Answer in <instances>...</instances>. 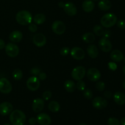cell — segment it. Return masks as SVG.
Instances as JSON below:
<instances>
[{"label":"cell","instance_id":"cell-34","mask_svg":"<svg viewBox=\"0 0 125 125\" xmlns=\"http://www.w3.org/2000/svg\"><path fill=\"white\" fill-rule=\"evenodd\" d=\"M51 96H52V93L50 90L45 91L42 94L43 99V100H45V101H48V100H50L51 98Z\"/></svg>","mask_w":125,"mask_h":125},{"label":"cell","instance_id":"cell-13","mask_svg":"<svg viewBox=\"0 0 125 125\" xmlns=\"http://www.w3.org/2000/svg\"><path fill=\"white\" fill-rule=\"evenodd\" d=\"M70 54L76 60H82L85 57V54L84 50L79 47H74L70 51Z\"/></svg>","mask_w":125,"mask_h":125},{"label":"cell","instance_id":"cell-45","mask_svg":"<svg viewBox=\"0 0 125 125\" xmlns=\"http://www.w3.org/2000/svg\"><path fill=\"white\" fill-rule=\"evenodd\" d=\"M120 123L121 125H125V117H123L121 119Z\"/></svg>","mask_w":125,"mask_h":125},{"label":"cell","instance_id":"cell-46","mask_svg":"<svg viewBox=\"0 0 125 125\" xmlns=\"http://www.w3.org/2000/svg\"><path fill=\"white\" fill-rule=\"evenodd\" d=\"M63 6H64V3L62 2H61L59 3V6L60 7H63Z\"/></svg>","mask_w":125,"mask_h":125},{"label":"cell","instance_id":"cell-48","mask_svg":"<svg viewBox=\"0 0 125 125\" xmlns=\"http://www.w3.org/2000/svg\"><path fill=\"white\" fill-rule=\"evenodd\" d=\"M123 73L125 74V65L123 66Z\"/></svg>","mask_w":125,"mask_h":125},{"label":"cell","instance_id":"cell-18","mask_svg":"<svg viewBox=\"0 0 125 125\" xmlns=\"http://www.w3.org/2000/svg\"><path fill=\"white\" fill-rule=\"evenodd\" d=\"M110 57L115 62H119L123 61L124 58V55L123 52L118 50H115L111 52Z\"/></svg>","mask_w":125,"mask_h":125},{"label":"cell","instance_id":"cell-42","mask_svg":"<svg viewBox=\"0 0 125 125\" xmlns=\"http://www.w3.org/2000/svg\"><path fill=\"white\" fill-rule=\"evenodd\" d=\"M28 122L31 125H34L37 123V118L35 117H31L28 120Z\"/></svg>","mask_w":125,"mask_h":125},{"label":"cell","instance_id":"cell-12","mask_svg":"<svg viewBox=\"0 0 125 125\" xmlns=\"http://www.w3.org/2000/svg\"><path fill=\"white\" fill-rule=\"evenodd\" d=\"M33 43L37 47H42L46 44V38L42 33H37L34 35L32 39Z\"/></svg>","mask_w":125,"mask_h":125},{"label":"cell","instance_id":"cell-43","mask_svg":"<svg viewBox=\"0 0 125 125\" xmlns=\"http://www.w3.org/2000/svg\"><path fill=\"white\" fill-rule=\"evenodd\" d=\"M104 95L105 97L107 98H110L112 96V93L110 91H109V90H107V91L104 92Z\"/></svg>","mask_w":125,"mask_h":125},{"label":"cell","instance_id":"cell-17","mask_svg":"<svg viewBox=\"0 0 125 125\" xmlns=\"http://www.w3.org/2000/svg\"><path fill=\"white\" fill-rule=\"evenodd\" d=\"M36 118L37 122L40 125H50L51 123V117L46 114H39Z\"/></svg>","mask_w":125,"mask_h":125},{"label":"cell","instance_id":"cell-19","mask_svg":"<svg viewBox=\"0 0 125 125\" xmlns=\"http://www.w3.org/2000/svg\"><path fill=\"white\" fill-rule=\"evenodd\" d=\"M9 38L12 42L18 43L23 39V34L19 31H14L9 34Z\"/></svg>","mask_w":125,"mask_h":125},{"label":"cell","instance_id":"cell-47","mask_svg":"<svg viewBox=\"0 0 125 125\" xmlns=\"http://www.w3.org/2000/svg\"><path fill=\"white\" fill-rule=\"evenodd\" d=\"M122 86H123V87L125 89V80L123 81V84H122Z\"/></svg>","mask_w":125,"mask_h":125},{"label":"cell","instance_id":"cell-51","mask_svg":"<svg viewBox=\"0 0 125 125\" xmlns=\"http://www.w3.org/2000/svg\"><path fill=\"white\" fill-rule=\"evenodd\" d=\"M123 61H124V62L125 63V57H124V58H123Z\"/></svg>","mask_w":125,"mask_h":125},{"label":"cell","instance_id":"cell-41","mask_svg":"<svg viewBox=\"0 0 125 125\" xmlns=\"http://www.w3.org/2000/svg\"><path fill=\"white\" fill-rule=\"evenodd\" d=\"M111 31L109 30H106L104 31L103 34V37L106 38V39H108V38H109L110 37H111Z\"/></svg>","mask_w":125,"mask_h":125},{"label":"cell","instance_id":"cell-50","mask_svg":"<svg viewBox=\"0 0 125 125\" xmlns=\"http://www.w3.org/2000/svg\"><path fill=\"white\" fill-rule=\"evenodd\" d=\"M10 125L9 124V123H6V124H5V125Z\"/></svg>","mask_w":125,"mask_h":125},{"label":"cell","instance_id":"cell-30","mask_svg":"<svg viewBox=\"0 0 125 125\" xmlns=\"http://www.w3.org/2000/svg\"><path fill=\"white\" fill-rule=\"evenodd\" d=\"M83 95H84L85 98L87 99V100H91L93 98L92 91L89 89H85L83 91Z\"/></svg>","mask_w":125,"mask_h":125},{"label":"cell","instance_id":"cell-22","mask_svg":"<svg viewBox=\"0 0 125 125\" xmlns=\"http://www.w3.org/2000/svg\"><path fill=\"white\" fill-rule=\"evenodd\" d=\"M114 100L118 105L125 104V95L121 92H117L114 95Z\"/></svg>","mask_w":125,"mask_h":125},{"label":"cell","instance_id":"cell-8","mask_svg":"<svg viewBox=\"0 0 125 125\" xmlns=\"http://www.w3.org/2000/svg\"><path fill=\"white\" fill-rule=\"evenodd\" d=\"M51 28L54 33L57 35H62L65 32L66 30L65 25L61 21H56L54 22L51 26Z\"/></svg>","mask_w":125,"mask_h":125},{"label":"cell","instance_id":"cell-4","mask_svg":"<svg viewBox=\"0 0 125 125\" xmlns=\"http://www.w3.org/2000/svg\"><path fill=\"white\" fill-rule=\"evenodd\" d=\"M26 86L30 91H36L40 87V80L39 78L36 76L29 77L27 80Z\"/></svg>","mask_w":125,"mask_h":125},{"label":"cell","instance_id":"cell-25","mask_svg":"<svg viewBox=\"0 0 125 125\" xmlns=\"http://www.w3.org/2000/svg\"><path fill=\"white\" fill-rule=\"evenodd\" d=\"M83 41L86 43H92L95 40V36L93 33L86 32L82 36Z\"/></svg>","mask_w":125,"mask_h":125},{"label":"cell","instance_id":"cell-1","mask_svg":"<svg viewBox=\"0 0 125 125\" xmlns=\"http://www.w3.org/2000/svg\"><path fill=\"white\" fill-rule=\"evenodd\" d=\"M10 122L12 125H23L26 122V117L23 111L16 109L10 114Z\"/></svg>","mask_w":125,"mask_h":125},{"label":"cell","instance_id":"cell-11","mask_svg":"<svg viewBox=\"0 0 125 125\" xmlns=\"http://www.w3.org/2000/svg\"><path fill=\"white\" fill-rule=\"evenodd\" d=\"M107 101L105 98L97 96L92 100V105L96 109H103L107 107Z\"/></svg>","mask_w":125,"mask_h":125},{"label":"cell","instance_id":"cell-23","mask_svg":"<svg viewBox=\"0 0 125 125\" xmlns=\"http://www.w3.org/2000/svg\"><path fill=\"white\" fill-rule=\"evenodd\" d=\"M98 6L101 10L107 11L111 8L112 3L109 0H101L99 2Z\"/></svg>","mask_w":125,"mask_h":125},{"label":"cell","instance_id":"cell-21","mask_svg":"<svg viewBox=\"0 0 125 125\" xmlns=\"http://www.w3.org/2000/svg\"><path fill=\"white\" fill-rule=\"evenodd\" d=\"M82 8L85 12H90L95 8V3L92 0H85L82 4Z\"/></svg>","mask_w":125,"mask_h":125},{"label":"cell","instance_id":"cell-16","mask_svg":"<svg viewBox=\"0 0 125 125\" xmlns=\"http://www.w3.org/2000/svg\"><path fill=\"white\" fill-rule=\"evenodd\" d=\"M63 8L65 12L69 16H74L77 13V8L73 2H66Z\"/></svg>","mask_w":125,"mask_h":125},{"label":"cell","instance_id":"cell-3","mask_svg":"<svg viewBox=\"0 0 125 125\" xmlns=\"http://www.w3.org/2000/svg\"><path fill=\"white\" fill-rule=\"evenodd\" d=\"M117 21V17L114 13H107L104 15L101 19V24L103 27L109 28L114 26Z\"/></svg>","mask_w":125,"mask_h":125},{"label":"cell","instance_id":"cell-10","mask_svg":"<svg viewBox=\"0 0 125 125\" xmlns=\"http://www.w3.org/2000/svg\"><path fill=\"white\" fill-rule=\"evenodd\" d=\"M101 73L96 68H91L88 70L87 72V76L88 79L93 82H96L101 78Z\"/></svg>","mask_w":125,"mask_h":125},{"label":"cell","instance_id":"cell-36","mask_svg":"<svg viewBox=\"0 0 125 125\" xmlns=\"http://www.w3.org/2000/svg\"><path fill=\"white\" fill-rule=\"evenodd\" d=\"M70 51L69 48L68 47H63L60 51V54L63 56H66L70 53Z\"/></svg>","mask_w":125,"mask_h":125},{"label":"cell","instance_id":"cell-33","mask_svg":"<svg viewBox=\"0 0 125 125\" xmlns=\"http://www.w3.org/2000/svg\"><path fill=\"white\" fill-rule=\"evenodd\" d=\"M105 85L104 83L102 81H99L97 82L96 84V90H98L99 92H103L105 89Z\"/></svg>","mask_w":125,"mask_h":125},{"label":"cell","instance_id":"cell-24","mask_svg":"<svg viewBox=\"0 0 125 125\" xmlns=\"http://www.w3.org/2000/svg\"><path fill=\"white\" fill-rule=\"evenodd\" d=\"M64 87L68 92H74L76 89V84L72 80H67L64 83Z\"/></svg>","mask_w":125,"mask_h":125},{"label":"cell","instance_id":"cell-35","mask_svg":"<svg viewBox=\"0 0 125 125\" xmlns=\"http://www.w3.org/2000/svg\"><path fill=\"white\" fill-rule=\"evenodd\" d=\"M41 72L40 71V69L39 68V67H34L33 68H32L30 70V73L31 74H32L33 76H38L39 73Z\"/></svg>","mask_w":125,"mask_h":125},{"label":"cell","instance_id":"cell-31","mask_svg":"<svg viewBox=\"0 0 125 125\" xmlns=\"http://www.w3.org/2000/svg\"><path fill=\"white\" fill-rule=\"evenodd\" d=\"M76 85V89L79 91L83 92L85 89V83L82 80L78 81Z\"/></svg>","mask_w":125,"mask_h":125},{"label":"cell","instance_id":"cell-15","mask_svg":"<svg viewBox=\"0 0 125 125\" xmlns=\"http://www.w3.org/2000/svg\"><path fill=\"white\" fill-rule=\"evenodd\" d=\"M44 106H45V102L43 99L36 98L33 101L32 108L33 111L36 113H39L43 109Z\"/></svg>","mask_w":125,"mask_h":125},{"label":"cell","instance_id":"cell-27","mask_svg":"<svg viewBox=\"0 0 125 125\" xmlns=\"http://www.w3.org/2000/svg\"><path fill=\"white\" fill-rule=\"evenodd\" d=\"M61 106L59 103L56 101H51L48 104V109L51 112H57L59 111Z\"/></svg>","mask_w":125,"mask_h":125},{"label":"cell","instance_id":"cell-2","mask_svg":"<svg viewBox=\"0 0 125 125\" xmlns=\"http://www.w3.org/2000/svg\"><path fill=\"white\" fill-rule=\"evenodd\" d=\"M33 18L31 12L28 10H21L16 15V20L17 23L22 26L29 25L32 23Z\"/></svg>","mask_w":125,"mask_h":125},{"label":"cell","instance_id":"cell-49","mask_svg":"<svg viewBox=\"0 0 125 125\" xmlns=\"http://www.w3.org/2000/svg\"><path fill=\"white\" fill-rule=\"evenodd\" d=\"M79 125H87L85 124V123H80V124H79Z\"/></svg>","mask_w":125,"mask_h":125},{"label":"cell","instance_id":"cell-52","mask_svg":"<svg viewBox=\"0 0 125 125\" xmlns=\"http://www.w3.org/2000/svg\"><path fill=\"white\" fill-rule=\"evenodd\" d=\"M93 1H99V0H93Z\"/></svg>","mask_w":125,"mask_h":125},{"label":"cell","instance_id":"cell-26","mask_svg":"<svg viewBox=\"0 0 125 125\" xmlns=\"http://www.w3.org/2000/svg\"><path fill=\"white\" fill-rule=\"evenodd\" d=\"M33 21L34 23L38 25L42 24L46 21V17L43 13H38L34 16L33 18Z\"/></svg>","mask_w":125,"mask_h":125},{"label":"cell","instance_id":"cell-6","mask_svg":"<svg viewBox=\"0 0 125 125\" xmlns=\"http://www.w3.org/2000/svg\"><path fill=\"white\" fill-rule=\"evenodd\" d=\"M5 51L10 57H15L19 54V48L13 43H8L5 46Z\"/></svg>","mask_w":125,"mask_h":125},{"label":"cell","instance_id":"cell-9","mask_svg":"<svg viewBox=\"0 0 125 125\" xmlns=\"http://www.w3.org/2000/svg\"><path fill=\"white\" fill-rule=\"evenodd\" d=\"M99 47L100 50L105 52H109L112 48V45L111 42L108 39L105 37L101 38L98 42Z\"/></svg>","mask_w":125,"mask_h":125},{"label":"cell","instance_id":"cell-5","mask_svg":"<svg viewBox=\"0 0 125 125\" xmlns=\"http://www.w3.org/2000/svg\"><path fill=\"white\" fill-rule=\"evenodd\" d=\"M86 74L85 68L83 66L75 67L72 72V76L75 81H80L84 78Z\"/></svg>","mask_w":125,"mask_h":125},{"label":"cell","instance_id":"cell-32","mask_svg":"<svg viewBox=\"0 0 125 125\" xmlns=\"http://www.w3.org/2000/svg\"><path fill=\"white\" fill-rule=\"evenodd\" d=\"M107 124L108 125H120V123L117 118L111 117L107 120Z\"/></svg>","mask_w":125,"mask_h":125},{"label":"cell","instance_id":"cell-38","mask_svg":"<svg viewBox=\"0 0 125 125\" xmlns=\"http://www.w3.org/2000/svg\"><path fill=\"white\" fill-rule=\"evenodd\" d=\"M116 24H117L118 28H120V29H125V21L123 20H120L117 21Z\"/></svg>","mask_w":125,"mask_h":125},{"label":"cell","instance_id":"cell-28","mask_svg":"<svg viewBox=\"0 0 125 125\" xmlns=\"http://www.w3.org/2000/svg\"><path fill=\"white\" fill-rule=\"evenodd\" d=\"M12 76H13V79L15 80H21L23 76V73L20 69L17 68L13 70V73H12Z\"/></svg>","mask_w":125,"mask_h":125},{"label":"cell","instance_id":"cell-29","mask_svg":"<svg viewBox=\"0 0 125 125\" xmlns=\"http://www.w3.org/2000/svg\"><path fill=\"white\" fill-rule=\"evenodd\" d=\"M104 30L103 28L100 25H96L94 26V32L95 33V35H96L97 36H101L103 34Z\"/></svg>","mask_w":125,"mask_h":125},{"label":"cell","instance_id":"cell-53","mask_svg":"<svg viewBox=\"0 0 125 125\" xmlns=\"http://www.w3.org/2000/svg\"></svg>","mask_w":125,"mask_h":125},{"label":"cell","instance_id":"cell-14","mask_svg":"<svg viewBox=\"0 0 125 125\" xmlns=\"http://www.w3.org/2000/svg\"><path fill=\"white\" fill-rule=\"evenodd\" d=\"M13 111V106L9 102H3L0 104V114L6 116L10 114Z\"/></svg>","mask_w":125,"mask_h":125},{"label":"cell","instance_id":"cell-7","mask_svg":"<svg viewBox=\"0 0 125 125\" xmlns=\"http://www.w3.org/2000/svg\"><path fill=\"white\" fill-rule=\"evenodd\" d=\"M12 90V84L8 79L5 78H0V92L4 94H8Z\"/></svg>","mask_w":125,"mask_h":125},{"label":"cell","instance_id":"cell-40","mask_svg":"<svg viewBox=\"0 0 125 125\" xmlns=\"http://www.w3.org/2000/svg\"><path fill=\"white\" fill-rule=\"evenodd\" d=\"M38 76H39L38 78H39V80H42V81L45 80V79L46 78V77H47L46 74L45 73H44V72H40Z\"/></svg>","mask_w":125,"mask_h":125},{"label":"cell","instance_id":"cell-20","mask_svg":"<svg viewBox=\"0 0 125 125\" xmlns=\"http://www.w3.org/2000/svg\"><path fill=\"white\" fill-rule=\"evenodd\" d=\"M87 52L92 59H96L98 56V50L95 45H90L87 48Z\"/></svg>","mask_w":125,"mask_h":125},{"label":"cell","instance_id":"cell-44","mask_svg":"<svg viewBox=\"0 0 125 125\" xmlns=\"http://www.w3.org/2000/svg\"><path fill=\"white\" fill-rule=\"evenodd\" d=\"M6 45H5V42L3 40L0 39V50H2L3 48H4Z\"/></svg>","mask_w":125,"mask_h":125},{"label":"cell","instance_id":"cell-39","mask_svg":"<svg viewBox=\"0 0 125 125\" xmlns=\"http://www.w3.org/2000/svg\"><path fill=\"white\" fill-rule=\"evenodd\" d=\"M108 67L111 70L115 71L117 70V65L115 62H110L109 63H108Z\"/></svg>","mask_w":125,"mask_h":125},{"label":"cell","instance_id":"cell-37","mask_svg":"<svg viewBox=\"0 0 125 125\" xmlns=\"http://www.w3.org/2000/svg\"><path fill=\"white\" fill-rule=\"evenodd\" d=\"M28 29L31 32H36L37 31V26L35 24L31 23L28 25Z\"/></svg>","mask_w":125,"mask_h":125}]
</instances>
